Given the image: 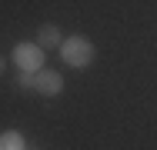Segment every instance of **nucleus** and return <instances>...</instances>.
Instances as JSON below:
<instances>
[{"instance_id": "obj_6", "label": "nucleus", "mask_w": 157, "mask_h": 150, "mask_svg": "<svg viewBox=\"0 0 157 150\" xmlns=\"http://www.w3.org/2000/svg\"><path fill=\"white\" fill-rule=\"evenodd\" d=\"M20 87H27V90H33V73H20Z\"/></svg>"}, {"instance_id": "obj_7", "label": "nucleus", "mask_w": 157, "mask_h": 150, "mask_svg": "<svg viewBox=\"0 0 157 150\" xmlns=\"http://www.w3.org/2000/svg\"><path fill=\"white\" fill-rule=\"evenodd\" d=\"M0 73H3V60H0Z\"/></svg>"}, {"instance_id": "obj_4", "label": "nucleus", "mask_w": 157, "mask_h": 150, "mask_svg": "<svg viewBox=\"0 0 157 150\" xmlns=\"http://www.w3.org/2000/svg\"><path fill=\"white\" fill-rule=\"evenodd\" d=\"M37 43H40L44 50H47V47H60V43H63V40H60V30L54 27V24H44L40 33H37Z\"/></svg>"}, {"instance_id": "obj_1", "label": "nucleus", "mask_w": 157, "mask_h": 150, "mask_svg": "<svg viewBox=\"0 0 157 150\" xmlns=\"http://www.w3.org/2000/svg\"><path fill=\"white\" fill-rule=\"evenodd\" d=\"M60 57L67 67H87L94 60V43L87 37H67L60 43Z\"/></svg>"}, {"instance_id": "obj_2", "label": "nucleus", "mask_w": 157, "mask_h": 150, "mask_svg": "<svg viewBox=\"0 0 157 150\" xmlns=\"http://www.w3.org/2000/svg\"><path fill=\"white\" fill-rule=\"evenodd\" d=\"M13 63L20 67V73L44 70V47L40 43H17L13 47Z\"/></svg>"}, {"instance_id": "obj_5", "label": "nucleus", "mask_w": 157, "mask_h": 150, "mask_svg": "<svg viewBox=\"0 0 157 150\" xmlns=\"http://www.w3.org/2000/svg\"><path fill=\"white\" fill-rule=\"evenodd\" d=\"M0 150H24V137H20L17 130H7V133L0 137Z\"/></svg>"}, {"instance_id": "obj_3", "label": "nucleus", "mask_w": 157, "mask_h": 150, "mask_svg": "<svg viewBox=\"0 0 157 150\" xmlns=\"http://www.w3.org/2000/svg\"><path fill=\"white\" fill-rule=\"evenodd\" d=\"M33 90L44 93V97H54V93L63 90V77L57 70H37V73H33Z\"/></svg>"}]
</instances>
